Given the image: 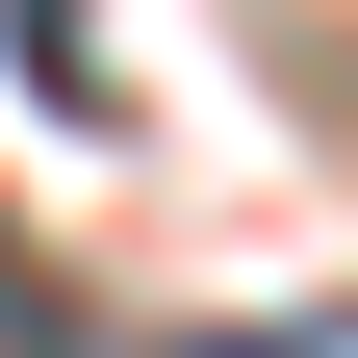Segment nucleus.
<instances>
[{
	"label": "nucleus",
	"mask_w": 358,
	"mask_h": 358,
	"mask_svg": "<svg viewBox=\"0 0 358 358\" xmlns=\"http://www.w3.org/2000/svg\"><path fill=\"white\" fill-rule=\"evenodd\" d=\"M205 358H307V333H205Z\"/></svg>",
	"instance_id": "obj_1"
}]
</instances>
